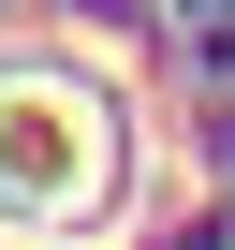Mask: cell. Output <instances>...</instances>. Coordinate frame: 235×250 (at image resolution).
Listing matches in <instances>:
<instances>
[{
    "label": "cell",
    "instance_id": "1",
    "mask_svg": "<svg viewBox=\"0 0 235 250\" xmlns=\"http://www.w3.org/2000/svg\"><path fill=\"white\" fill-rule=\"evenodd\" d=\"M0 177L74 206V191H103V133H88L59 88H0Z\"/></svg>",
    "mask_w": 235,
    "mask_h": 250
}]
</instances>
